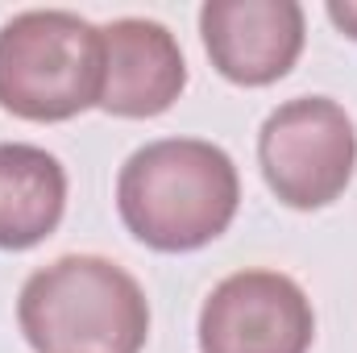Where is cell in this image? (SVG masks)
Listing matches in <instances>:
<instances>
[{"label":"cell","mask_w":357,"mask_h":353,"mask_svg":"<svg viewBox=\"0 0 357 353\" xmlns=\"http://www.w3.org/2000/svg\"><path fill=\"white\" fill-rule=\"evenodd\" d=\"M241 204L237 163L204 137H162L133 150L116 175L125 229L158 250L191 254L216 241Z\"/></svg>","instance_id":"6da1fadb"},{"label":"cell","mask_w":357,"mask_h":353,"mask_svg":"<svg viewBox=\"0 0 357 353\" xmlns=\"http://www.w3.org/2000/svg\"><path fill=\"white\" fill-rule=\"evenodd\" d=\"M17 324L38 353H142L150 303L142 283L100 254H63L17 295Z\"/></svg>","instance_id":"7a4b0ae2"},{"label":"cell","mask_w":357,"mask_h":353,"mask_svg":"<svg viewBox=\"0 0 357 353\" xmlns=\"http://www.w3.org/2000/svg\"><path fill=\"white\" fill-rule=\"evenodd\" d=\"M104 38L67 8H29L0 25V108L54 125L100 104Z\"/></svg>","instance_id":"3957f363"},{"label":"cell","mask_w":357,"mask_h":353,"mask_svg":"<svg viewBox=\"0 0 357 353\" xmlns=\"http://www.w3.org/2000/svg\"><path fill=\"white\" fill-rule=\"evenodd\" d=\"M266 187L299 212L328 208L345 195L357 167V129L328 96H295L278 104L258 133Z\"/></svg>","instance_id":"277c9868"},{"label":"cell","mask_w":357,"mask_h":353,"mask_svg":"<svg viewBox=\"0 0 357 353\" xmlns=\"http://www.w3.org/2000/svg\"><path fill=\"white\" fill-rule=\"evenodd\" d=\"M312 337V299L278 270H237L199 308V353H307Z\"/></svg>","instance_id":"5b68a950"},{"label":"cell","mask_w":357,"mask_h":353,"mask_svg":"<svg viewBox=\"0 0 357 353\" xmlns=\"http://www.w3.org/2000/svg\"><path fill=\"white\" fill-rule=\"evenodd\" d=\"M199 33L212 67L241 88L282 80L303 54V8L295 0H208Z\"/></svg>","instance_id":"8992f818"},{"label":"cell","mask_w":357,"mask_h":353,"mask_svg":"<svg viewBox=\"0 0 357 353\" xmlns=\"http://www.w3.org/2000/svg\"><path fill=\"white\" fill-rule=\"evenodd\" d=\"M104 38V91L100 108L125 121L158 117L187 88V63L175 33L150 17H121L100 29Z\"/></svg>","instance_id":"52a82bcc"},{"label":"cell","mask_w":357,"mask_h":353,"mask_svg":"<svg viewBox=\"0 0 357 353\" xmlns=\"http://www.w3.org/2000/svg\"><path fill=\"white\" fill-rule=\"evenodd\" d=\"M67 212L63 163L29 142H0V250H33Z\"/></svg>","instance_id":"ba28073f"},{"label":"cell","mask_w":357,"mask_h":353,"mask_svg":"<svg viewBox=\"0 0 357 353\" xmlns=\"http://www.w3.org/2000/svg\"><path fill=\"white\" fill-rule=\"evenodd\" d=\"M328 21L357 42V0H328Z\"/></svg>","instance_id":"9c48e42d"}]
</instances>
